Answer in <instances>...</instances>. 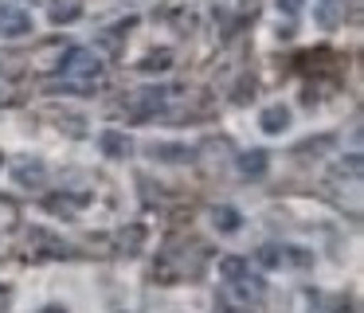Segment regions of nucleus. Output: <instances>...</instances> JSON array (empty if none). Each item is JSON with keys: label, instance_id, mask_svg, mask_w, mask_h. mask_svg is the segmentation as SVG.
Wrapping results in <instances>:
<instances>
[{"label": "nucleus", "instance_id": "obj_1", "mask_svg": "<svg viewBox=\"0 0 364 313\" xmlns=\"http://www.w3.org/2000/svg\"><path fill=\"white\" fill-rule=\"evenodd\" d=\"M102 55L90 47H71L63 55V78L55 83L59 94H90L95 83H102Z\"/></svg>", "mask_w": 364, "mask_h": 313}, {"label": "nucleus", "instance_id": "obj_2", "mask_svg": "<svg viewBox=\"0 0 364 313\" xmlns=\"http://www.w3.org/2000/svg\"><path fill=\"white\" fill-rule=\"evenodd\" d=\"M262 297H267V282L255 278V274H239V278L228 282V302L231 305H243V309H251V305H259Z\"/></svg>", "mask_w": 364, "mask_h": 313}, {"label": "nucleus", "instance_id": "obj_3", "mask_svg": "<svg viewBox=\"0 0 364 313\" xmlns=\"http://www.w3.org/2000/svg\"><path fill=\"white\" fill-rule=\"evenodd\" d=\"M32 28H36L32 16H28L20 4H0V39H20Z\"/></svg>", "mask_w": 364, "mask_h": 313}, {"label": "nucleus", "instance_id": "obj_4", "mask_svg": "<svg viewBox=\"0 0 364 313\" xmlns=\"http://www.w3.org/2000/svg\"><path fill=\"white\" fill-rule=\"evenodd\" d=\"M259 262H267V266H309L314 258H309L306 250H294V247H278V243H270V247L259 250Z\"/></svg>", "mask_w": 364, "mask_h": 313}, {"label": "nucleus", "instance_id": "obj_5", "mask_svg": "<svg viewBox=\"0 0 364 313\" xmlns=\"http://www.w3.org/2000/svg\"><path fill=\"white\" fill-rule=\"evenodd\" d=\"M12 176H16V184L24 188V192H40V188L48 184V164L43 161H20L16 169H12Z\"/></svg>", "mask_w": 364, "mask_h": 313}, {"label": "nucleus", "instance_id": "obj_6", "mask_svg": "<svg viewBox=\"0 0 364 313\" xmlns=\"http://www.w3.org/2000/svg\"><path fill=\"white\" fill-rule=\"evenodd\" d=\"M259 125H262V133H267V137L286 133V129H290V106H282V102H278V106H267L259 114Z\"/></svg>", "mask_w": 364, "mask_h": 313}, {"label": "nucleus", "instance_id": "obj_7", "mask_svg": "<svg viewBox=\"0 0 364 313\" xmlns=\"http://www.w3.org/2000/svg\"><path fill=\"white\" fill-rule=\"evenodd\" d=\"M314 16H317V23H321V28H341V23H345V16H348V0H317Z\"/></svg>", "mask_w": 364, "mask_h": 313}, {"label": "nucleus", "instance_id": "obj_8", "mask_svg": "<svg viewBox=\"0 0 364 313\" xmlns=\"http://www.w3.org/2000/svg\"><path fill=\"white\" fill-rule=\"evenodd\" d=\"M98 149H102L106 156H114V161H122V156L134 153V141H129V133H122V129H106L102 137H98Z\"/></svg>", "mask_w": 364, "mask_h": 313}, {"label": "nucleus", "instance_id": "obj_9", "mask_svg": "<svg viewBox=\"0 0 364 313\" xmlns=\"http://www.w3.org/2000/svg\"><path fill=\"white\" fill-rule=\"evenodd\" d=\"M212 227H215V231H223V235H231V231H239V227H243V216H239L235 208H228V203H223V208H212Z\"/></svg>", "mask_w": 364, "mask_h": 313}, {"label": "nucleus", "instance_id": "obj_10", "mask_svg": "<svg viewBox=\"0 0 364 313\" xmlns=\"http://www.w3.org/2000/svg\"><path fill=\"white\" fill-rule=\"evenodd\" d=\"M239 172H243V176H262V172H267V153H262V149L239 153Z\"/></svg>", "mask_w": 364, "mask_h": 313}, {"label": "nucleus", "instance_id": "obj_11", "mask_svg": "<svg viewBox=\"0 0 364 313\" xmlns=\"http://www.w3.org/2000/svg\"><path fill=\"white\" fill-rule=\"evenodd\" d=\"M153 161H176V164H184V161H192V149L188 145H157L153 141Z\"/></svg>", "mask_w": 364, "mask_h": 313}, {"label": "nucleus", "instance_id": "obj_12", "mask_svg": "<svg viewBox=\"0 0 364 313\" xmlns=\"http://www.w3.org/2000/svg\"><path fill=\"white\" fill-rule=\"evenodd\" d=\"M173 67V55L168 51H153V55H145L141 63H137V70H168Z\"/></svg>", "mask_w": 364, "mask_h": 313}, {"label": "nucleus", "instance_id": "obj_13", "mask_svg": "<svg viewBox=\"0 0 364 313\" xmlns=\"http://www.w3.org/2000/svg\"><path fill=\"white\" fill-rule=\"evenodd\" d=\"M79 208H82V196H55V200H51V211H59V216H67V219Z\"/></svg>", "mask_w": 364, "mask_h": 313}, {"label": "nucleus", "instance_id": "obj_14", "mask_svg": "<svg viewBox=\"0 0 364 313\" xmlns=\"http://www.w3.org/2000/svg\"><path fill=\"white\" fill-rule=\"evenodd\" d=\"M243 270H247V262H243V258H223V262H220V274H223V282L239 278Z\"/></svg>", "mask_w": 364, "mask_h": 313}, {"label": "nucleus", "instance_id": "obj_15", "mask_svg": "<svg viewBox=\"0 0 364 313\" xmlns=\"http://www.w3.org/2000/svg\"><path fill=\"white\" fill-rule=\"evenodd\" d=\"M145 239V231L141 227H129V231H122L118 235V243H122V250H137V243Z\"/></svg>", "mask_w": 364, "mask_h": 313}, {"label": "nucleus", "instance_id": "obj_16", "mask_svg": "<svg viewBox=\"0 0 364 313\" xmlns=\"http://www.w3.org/2000/svg\"><path fill=\"white\" fill-rule=\"evenodd\" d=\"M16 227V208L9 200H0V231H12Z\"/></svg>", "mask_w": 364, "mask_h": 313}, {"label": "nucleus", "instance_id": "obj_17", "mask_svg": "<svg viewBox=\"0 0 364 313\" xmlns=\"http://www.w3.org/2000/svg\"><path fill=\"white\" fill-rule=\"evenodd\" d=\"M12 94H16V83L0 70V106H4V102H12Z\"/></svg>", "mask_w": 364, "mask_h": 313}, {"label": "nucleus", "instance_id": "obj_18", "mask_svg": "<svg viewBox=\"0 0 364 313\" xmlns=\"http://www.w3.org/2000/svg\"><path fill=\"white\" fill-rule=\"evenodd\" d=\"M301 8H306V0H278V12H286V16H298Z\"/></svg>", "mask_w": 364, "mask_h": 313}, {"label": "nucleus", "instance_id": "obj_19", "mask_svg": "<svg viewBox=\"0 0 364 313\" xmlns=\"http://www.w3.org/2000/svg\"><path fill=\"white\" fill-rule=\"evenodd\" d=\"M48 313H67V309H59V305H48Z\"/></svg>", "mask_w": 364, "mask_h": 313}]
</instances>
